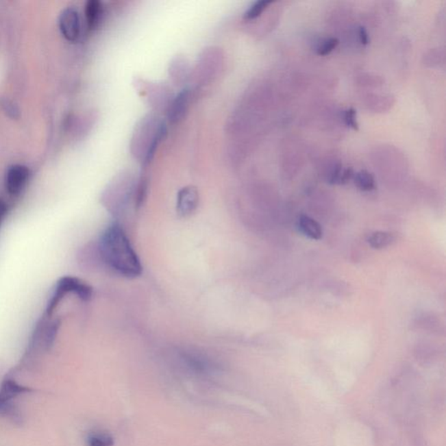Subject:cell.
Wrapping results in <instances>:
<instances>
[{
  "label": "cell",
  "instance_id": "obj_1",
  "mask_svg": "<svg viewBox=\"0 0 446 446\" xmlns=\"http://www.w3.org/2000/svg\"><path fill=\"white\" fill-rule=\"evenodd\" d=\"M99 255L109 268L127 278L143 273V265L123 227L112 223L102 233L99 242Z\"/></svg>",
  "mask_w": 446,
  "mask_h": 446
},
{
  "label": "cell",
  "instance_id": "obj_2",
  "mask_svg": "<svg viewBox=\"0 0 446 446\" xmlns=\"http://www.w3.org/2000/svg\"><path fill=\"white\" fill-rule=\"evenodd\" d=\"M69 293L75 294L80 300L88 301L91 300L92 297V288L79 278L65 277L60 279L58 282L52 299L48 304L47 313H52L60 300Z\"/></svg>",
  "mask_w": 446,
  "mask_h": 446
},
{
  "label": "cell",
  "instance_id": "obj_3",
  "mask_svg": "<svg viewBox=\"0 0 446 446\" xmlns=\"http://www.w3.org/2000/svg\"><path fill=\"white\" fill-rule=\"evenodd\" d=\"M80 17L75 8H67L60 17V29L63 36L71 42H75L80 36Z\"/></svg>",
  "mask_w": 446,
  "mask_h": 446
},
{
  "label": "cell",
  "instance_id": "obj_4",
  "mask_svg": "<svg viewBox=\"0 0 446 446\" xmlns=\"http://www.w3.org/2000/svg\"><path fill=\"white\" fill-rule=\"evenodd\" d=\"M29 169L27 166L15 165L9 169L5 176V188L10 195L19 194L27 184Z\"/></svg>",
  "mask_w": 446,
  "mask_h": 446
},
{
  "label": "cell",
  "instance_id": "obj_5",
  "mask_svg": "<svg viewBox=\"0 0 446 446\" xmlns=\"http://www.w3.org/2000/svg\"><path fill=\"white\" fill-rule=\"evenodd\" d=\"M199 193L197 188L188 186L182 188L177 195V211L182 216H190L198 207Z\"/></svg>",
  "mask_w": 446,
  "mask_h": 446
},
{
  "label": "cell",
  "instance_id": "obj_6",
  "mask_svg": "<svg viewBox=\"0 0 446 446\" xmlns=\"http://www.w3.org/2000/svg\"><path fill=\"white\" fill-rule=\"evenodd\" d=\"M103 5L98 0H90L86 5V25L90 32L95 30L103 17Z\"/></svg>",
  "mask_w": 446,
  "mask_h": 446
},
{
  "label": "cell",
  "instance_id": "obj_7",
  "mask_svg": "<svg viewBox=\"0 0 446 446\" xmlns=\"http://www.w3.org/2000/svg\"><path fill=\"white\" fill-rule=\"evenodd\" d=\"M189 92L188 89L182 90L179 94L176 96L175 101L170 105L169 111V120L173 123H176L179 119L184 116L185 112L187 111L189 103Z\"/></svg>",
  "mask_w": 446,
  "mask_h": 446
},
{
  "label": "cell",
  "instance_id": "obj_8",
  "mask_svg": "<svg viewBox=\"0 0 446 446\" xmlns=\"http://www.w3.org/2000/svg\"><path fill=\"white\" fill-rule=\"evenodd\" d=\"M298 229L303 235L312 240H320L323 236V230L320 224L308 216H301L298 219Z\"/></svg>",
  "mask_w": 446,
  "mask_h": 446
},
{
  "label": "cell",
  "instance_id": "obj_9",
  "mask_svg": "<svg viewBox=\"0 0 446 446\" xmlns=\"http://www.w3.org/2000/svg\"><path fill=\"white\" fill-rule=\"evenodd\" d=\"M367 242L371 248L381 249L393 245L395 242V236L390 232L377 231L369 236Z\"/></svg>",
  "mask_w": 446,
  "mask_h": 446
},
{
  "label": "cell",
  "instance_id": "obj_10",
  "mask_svg": "<svg viewBox=\"0 0 446 446\" xmlns=\"http://www.w3.org/2000/svg\"><path fill=\"white\" fill-rule=\"evenodd\" d=\"M353 170L349 168L343 169L341 164L336 166L330 177V184L343 185L354 177Z\"/></svg>",
  "mask_w": 446,
  "mask_h": 446
},
{
  "label": "cell",
  "instance_id": "obj_11",
  "mask_svg": "<svg viewBox=\"0 0 446 446\" xmlns=\"http://www.w3.org/2000/svg\"><path fill=\"white\" fill-rule=\"evenodd\" d=\"M88 446H114V438L108 432H96L90 433L86 438Z\"/></svg>",
  "mask_w": 446,
  "mask_h": 446
},
{
  "label": "cell",
  "instance_id": "obj_12",
  "mask_svg": "<svg viewBox=\"0 0 446 446\" xmlns=\"http://www.w3.org/2000/svg\"><path fill=\"white\" fill-rule=\"evenodd\" d=\"M355 184L362 191H371L376 188L373 175L365 170H361L354 175Z\"/></svg>",
  "mask_w": 446,
  "mask_h": 446
},
{
  "label": "cell",
  "instance_id": "obj_13",
  "mask_svg": "<svg viewBox=\"0 0 446 446\" xmlns=\"http://www.w3.org/2000/svg\"><path fill=\"white\" fill-rule=\"evenodd\" d=\"M272 1L268 0H261V1H256L250 8L247 10L245 14V18L246 21H254L262 15V12L267 9L268 6L271 5Z\"/></svg>",
  "mask_w": 446,
  "mask_h": 446
},
{
  "label": "cell",
  "instance_id": "obj_14",
  "mask_svg": "<svg viewBox=\"0 0 446 446\" xmlns=\"http://www.w3.org/2000/svg\"><path fill=\"white\" fill-rule=\"evenodd\" d=\"M339 40L336 38H329L323 40L320 42L319 47L317 48V53L320 56L328 55L332 52L336 47L338 46Z\"/></svg>",
  "mask_w": 446,
  "mask_h": 446
},
{
  "label": "cell",
  "instance_id": "obj_15",
  "mask_svg": "<svg viewBox=\"0 0 446 446\" xmlns=\"http://www.w3.org/2000/svg\"><path fill=\"white\" fill-rule=\"evenodd\" d=\"M343 121L346 126L351 128L353 130H358V123L357 121V112L355 109L349 108L343 113Z\"/></svg>",
  "mask_w": 446,
  "mask_h": 446
},
{
  "label": "cell",
  "instance_id": "obj_16",
  "mask_svg": "<svg viewBox=\"0 0 446 446\" xmlns=\"http://www.w3.org/2000/svg\"><path fill=\"white\" fill-rule=\"evenodd\" d=\"M358 38L362 46H367V45L370 43V38H369V34L367 33V29H365V27H359Z\"/></svg>",
  "mask_w": 446,
  "mask_h": 446
},
{
  "label": "cell",
  "instance_id": "obj_17",
  "mask_svg": "<svg viewBox=\"0 0 446 446\" xmlns=\"http://www.w3.org/2000/svg\"><path fill=\"white\" fill-rule=\"evenodd\" d=\"M5 213H6V204L5 203L4 201L0 200V223H1V221H3V218H4Z\"/></svg>",
  "mask_w": 446,
  "mask_h": 446
}]
</instances>
